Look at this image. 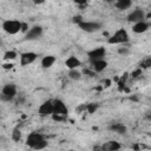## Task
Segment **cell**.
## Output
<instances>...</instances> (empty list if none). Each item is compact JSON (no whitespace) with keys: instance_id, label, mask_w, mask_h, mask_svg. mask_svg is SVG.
<instances>
[{"instance_id":"cb8c5ba5","label":"cell","mask_w":151,"mask_h":151,"mask_svg":"<svg viewBox=\"0 0 151 151\" xmlns=\"http://www.w3.org/2000/svg\"><path fill=\"white\" fill-rule=\"evenodd\" d=\"M118 53H119V54H122V55H126V54H129V53H130V51H129V48H127V47H123V48L120 47V48L118 50Z\"/></svg>"},{"instance_id":"603a6c76","label":"cell","mask_w":151,"mask_h":151,"mask_svg":"<svg viewBox=\"0 0 151 151\" xmlns=\"http://www.w3.org/2000/svg\"><path fill=\"white\" fill-rule=\"evenodd\" d=\"M140 66H142V67H145V68L150 67V66H151V58H146V59L140 64Z\"/></svg>"},{"instance_id":"9a60e30c","label":"cell","mask_w":151,"mask_h":151,"mask_svg":"<svg viewBox=\"0 0 151 151\" xmlns=\"http://www.w3.org/2000/svg\"><path fill=\"white\" fill-rule=\"evenodd\" d=\"M150 27V24L146 22V21H139V22H136L133 26H132V31L134 33H144L149 29Z\"/></svg>"},{"instance_id":"7a4b0ae2","label":"cell","mask_w":151,"mask_h":151,"mask_svg":"<svg viewBox=\"0 0 151 151\" xmlns=\"http://www.w3.org/2000/svg\"><path fill=\"white\" fill-rule=\"evenodd\" d=\"M53 119L57 122H63L67 117V107L66 104L61 99H53Z\"/></svg>"},{"instance_id":"5bb4252c","label":"cell","mask_w":151,"mask_h":151,"mask_svg":"<svg viewBox=\"0 0 151 151\" xmlns=\"http://www.w3.org/2000/svg\"><path fill=\"white\" fill-rule=\"evenodd\" d=\"M80 60L77 58V57H74V55H71V57H68L67 59H66V61H65V65H66V67L68 68V70H76V68H78L79 66H80Z\"/></svg>"},{"instance_id":"2e32d148","label":"cell","mask_w":151,"mask_h":151,"mask_svg":"<svg viewBox=\"0 0 151 151\" xmlns=\"http://www.w3.org/2000/svg\"><path fill=\"white\" fill-rule=\"evenodd\" d=\"M110 131H113V132H117V133H119V134H124V133H126V126L125 125H123L122 123H114V124H112V125H110Z\"/></svg>"},{"instance_id":"30bf717a","label":"cell","mask_w":151,"mask_h":151,"mask_svg":"<svg viewBox=\"0 0 151 151\" xmlns=\"http://www.w3.org/2000/svg\"><path fill=\"white\" fill-rule=\"evenodd\" d=\"M42 35V27L41 26H33L28 28V31L25 33V39L26 40H35L39 39Z\"/></svg>"},{"instance_id":"9c48e42d","label":"cell","mask_w":151,"mask_h":151,"mask_svg":"<svg viewBox=\"0 0 151 151\" xmlns=\"http://www.w3.org/2000/svg\"><path fill=\"white\" fill-rule=\"evenodd\" d=\"M127 21L130 22H139V21H145V12L140 8L133 9L129 15H127Z\"/></svg>"},{"instance_id":"52a82bcc","label":"cell","mask_w":151,"mask_h":151,"mask_svg":"<svg viewBox=\"0 0 151 151\" xmlns=\"http://www.w3.org/2000/svg\"><path fill=\"white\" fill-rule=\"evenodd\" d=\"M38 114L40 117H48L53 114V101L52 100H46L44 101L39 109H38Z\"/></svg>"},{"instance_id":"6da1fadb","label":"cell","mask_w":151,"mask_h":151,"mask_svg":"<svg viewBox=\"0 0 151 151\" xmlns=\"http://www.w3.org/2000/svg\"><path fill=\"white\" fill-rule=\"evenodd\" d=\"M26 145H28L33 150L40 151V150H44L45 147H47L48 143H47V140L45 139V137L40 132L33 131V132H31L27 136V138H26Z\"/></svg>"},{"instance_id":"44dd1931","label":"cell","mask_w":151,"mask_h":151,"mask_svg":"<svg viewBox=\"0 0 151 151\" xmlns=\"http://www.w3.org/2000/svg\"><path fill=\"white\" fill-rule=\"evenodd\" d=\"M20 137H21V133H20V130L17 127V129H14L13 130V133H12V138L15 140V142H18L19 139H20Z\"/></svg>"},{"instance_id":"ba28073f","label":"cell","mask_w":151,"mask_h":151,"mask_svg":"<svg viewBox=\"0 0 151 151\" xmlns=\"http://www.w3.org/2000/svg\"><path fill=\"white\" fill-rule=\"evenodd\" d=\"M105 54H106L105 47H97V48H93V50H91V51L87 52V57H88L90 63L91 61H94V60H101V59H104Z\"/></svg>"},{"instance_id":"ffe728a7","label":"cell","mask_w":151,"mask_h":151,"mask_svg":"<svg viewBox=\"0 0 151 151\" xmlns=\"http://www.w3.org/2000/svg\"><path fill=\"white\" fill-rule=\"evenodd\" d=\"M17 57H18V54H17L15 51H7V52L4 54V59H5V60H13V59H15Z\"/></svg>"},{"instance_id":"d4e9b609","label":"cell","mask_w":151,"mask_h":151,"mask_svg":"<svg viewBox=\"0 0 151 151\" xmlns=\"http://www.w3.org/2000/svg\"><path fill=\"white\" fill-rule=\"evenodd\" d=\"M27 31H28V25H27L26 22H22V24H21V31H20V32H25V33H26Z\"/></svg>"},{"instance_id":"d6986e66","label":"cell","mask_w":151,"mask_h":151,"mask_svg":"<svg viewBox=\"0 0 151 151\" xmlns=\"http://www.w3.org/2000/svg\"><path fill=\"white\" fill-rule=\"evenodd\" d=\"M68 77L73 80H79L81 78V73L76 68V70H70L68 71Z\"/></svg>"},{"instance_id":"4fadbf2b","label":"cell","mask_w":151,"mask_h":151,"mask_svg":"<svg viewBox=\"0 0 151 151\" xmlns=\"http://www.w3.org/2000/svg\"><path fill=\"white\" fill-rule=\"evenodd\" d=\"M91 68L93 72H101L106 68L107 66V63L105 59H101V60H94V61H91Z\"/></svg>"},{"instance_id":"3957f363","label":"cell","mask_w":151,"mask_h":151,"mask_svg":"<svg viewBox=\"0 0 151 151\" xmlns=\"http://www.w3.org/2000/svg\"><path fill=\"white\" fill-rule=\"evenodd\" d=\"M18 88L15 86V84L13 83H8L6 85H4L1 93H0V100L2 101H11L15 96H17Z\"/></svg>"},{"instance_id":"7402d4cb","label":"cell","mask_w":151,"mask_h":151,"mask_svg":"<svg viewBox=\"0 0 151 151\" xmlns=\"http://www.w3.org/2000/svg\"><path fill=\"white\" fill-rule=\"evenodd\" d=\"M86 109H87L88 113H93L98 109V104H88V105H86Z\"/></svg>"},{"instance_id":"f1b7e54d","label":"cell","mask_w":151,"mask_h":151,"mask_svg":"<svg viewBox=\"0 0 151 151\" xmlns=\"http://www.w3.org/2000/svg\"><path fill=\"white\" fill-rule=\"evenodd\" d=\"M13 66H14L13 64H5V65H4V68H6V70H8V68H12Z\"/></svg>"},{"instance_id":"5b68a950","label":"cell","mask_w":151,"mask_h":151,"mask_svg":"<svg viewBox=\"0 0 151 151\" xmlns=\"http://www.w3.org/2000/svg\"><path fill=\"white\" fill-rule=\"evenodd\" d=\"M130 40V38H129V34H127V32H126V29H124V28H120V29H118V31H116L114 33H113V35H111L110 38H109V44H113V45H116V44H125V42H127Z\"/></svg>"},{"instance_id":"277c9868","label":"cell","mask_w":151,"mask_h":151,"mask_svg":"<svg viewBox=\"0 0 151 151\" xmlns=\"http://www.w3.org/2000/svg\"><path fill=\"white\" fill-rule=\"evenodd\" d=\"M21 21L19 20H5L2 22V29L9 34V35H13V34H17L18 32L21 31Z\"/></svg>"},{"instance_id":"ac0fdd59","label":"cell","mask_w":151,"mask_h":151,"mask_svg":"<svg viewBox=\"0 0 151 151\" xmlns=\"http://www.w3.org/2000/svg\"><path fill=\"white\" fill-rule=\"evenodd\" d=\"M114 6L118 9L124 11V9H127L132 6V1H130V0H118L117 2H114Z\"/></svg>"},{"instance_id":"e0dca14e","label":"cell","mask_w":151,"mask_h":151,"mask_svg":"<svg viewBox=\"0 0 151 151\" xmlns=\"http://www.w3.org/2000/svg\"><path fill=\"white\" fill-rule=\"evenodd\" d=\"M54 63H55V57L54 55H45L41 59V66L44 68H50Z\"/></svg>"},{"instance_id":"8992f818","label":"cell","mask_w":151,"mask_h":151,"mask_svg":"<svg viewBox=\"0 0 151 151\" xmlns=\"http://www.w3.org/2000/svg\"><path fill=\"white\" fill-rule=\"evenodd\" d=\"M79 28L83 29L84 32H87V33H93V32H97L101 28V24L100 22H97V21H85L83 20L80 24H78Z\"/></svg>"},{"instance_id":"83f0119b","label":"cell","mask_w":151,"mask_h":151,"mask_svg":"<svg viewBox=\"0 0 151 151\" xmlns=\"http://www.w3.org/2000/svg\"><path fill=\"white\" fill-rule=\"evenodd\" d=\"M84 73L85 74H88L90 77H93L94 76V72L93 71H90V70H84Z\"/></svg>"},{"instance_id":"4316f807","label":"cell","mask_w":151,"mask_h":151,"mask_svg":"<svg viewBox=\"0 0 151 151\" xmlns=\"http://www.w3.org/2000/svg\"><path fill=\"white\" fill-rule=\"evenodd\" d=\"M139 74H142V70H140V68H138V70H136L134 72H132V73H131V76H132L133 78H136V77H138Z\"/></svg>"},{"instance_id":"484cf974","label":"cell","mask_w":151,"mask_h":151,"mask_svg":"<svg viewBox=\"0 0 151 151\" xmlns=\"http://www.w3.org/2000/svg\"><path fill=\"white\" fill-rule=\"evenodd\" d=\"M81 21H83V19H81V17H80V15L73 17V22H76V24H80Z\"/></svg>"},{"instance_id":"7c38bea8","label":"cell","mask_w":151,"mask_h":151,"mask_svg":"<svg viewBox=\"0 0 151 151\" xmlns=\"http://www.w3.org/2000/svg\"><path fill=\"white\" fill-rule=\"evenodd\" d=\"M120 149V144L116 140H109L100 146V151H117Z\"/></svg>"},{"instance_id":"8fae6325","label":"cell","mask_w":151,"mask_h":151,"mask_svg":"<svg viewBox=\"0 0 151 151\" xmlns=\"http://www.w3.org/2000/svg\"><path fill=\"white\" fill-rule=\"evenodd\" d=\"M37 53L34 52H24L20 54V65L21 66H27L29 64H32L35 59H37Z\"/></svg>"}]
</instances>
